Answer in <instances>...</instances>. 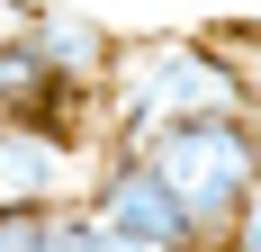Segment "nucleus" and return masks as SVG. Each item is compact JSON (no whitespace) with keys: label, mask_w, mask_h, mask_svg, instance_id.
Returning a JSON list of instances; mask_svg holds the SVG:
<instances>
[{"label":"nucleus","mask_w":261,"mask_h":252,"mask_svg":"<svg viewBox=\"0 0 261 252\" xmlns=\"http://www.w3.org/2000/svg\"><path fill=\"white\" fill-rule=\"evenodd\" d=\"M90 135H63V126H36V117H0V216L9 207H63L81 198L90 180Z\"/></svg>","instance_id":"4"},{"label":"nucleus","mask_w":261,"mask_h":252,"mask_svg":"<svg viewBox=\"0 0 261 252\" xmlns=\"http://www.w3.org/2000/svg\"><path fill=\"white\" fill-rule=\"evenodd\" d=\"M225 252H261V189L243 198V216H234V234H225Z\"/></svg>","instance_id":"8"},{"label":"nucleus","mask_w":261,"mask_h":252,"mask_svg":"<svg viewBox=\"0 0 261 252\" xmlns=\"http://www.w3.org/2000/svg\"><path fill=\"white\" fill-rule=\"evenodd\" d=\"M54 252H144V243L108 234V225H99V216H90L81 198H63V207H54Z\"/></svg>","instance_id":"6"},{"label":"nucleus","mask_w":261,"mask_h":252,"mask_svg":"<svg viewBox=\"0 0 261 252\" xmlns=\"http://www.w3.org/2000/svg\"><path fill=\"white\" fill-rule=\"evenodd\" d=\"M0 252H54V207H9L0 216Z\"/></svg>","instance_id":"7"},{"label":"nucleus","mask_w":261,"mask_h":252,"mask_svg":"<svg viewBox=\"0 0 261 252\" xmlns=\"http://www.w3.org/2000/svg\"><path fill=\"white\" fill-rule=\"evenodd\" d=\"M81 207H90L108 234L144 243V252H207V243H198V225H189V207L171 198V180H162L144 153H126V144H99V153H90Z\"/></svg>","instance_id":"3"},{"label":"nucleus","mask_w":261,"mask_h":252,"mask_svg":"<svg viewBox=\"0 0 261 252\" xmlns=\"http://www.w3.org/2000/svg\"><path fill=\"white\" fill-rule=\"evenodd\" d=\"M252 108V72L216 27H153V36H117L99 81V144H135L171 117H234Z\"/></svg>","instance_id":"1"},{"label":"nucleus","mask_w":261,"mask_h":252,"mask_svg":"<svg viewBox=\"0 0 261 252\" xmlns=\"http://www.w3.org/2000/svg\"><path fill=\"white\" fill-rule=\"evenodd\" d=\"M36 54H45V72L63 81V99L90 108V126H99V81H108L117 36H108L90 9H45V0H36Z\"/></svg>","instance_id":"5"},{"label":"nucleus","mask_w":261,"mask_h":252,"mask_svg":"<svg viewBox=\"0 0 261 252\" xmlns=\"http://www.w3.org/2000/svg\"><path fill=\"white\" fill-rule=\"evenodd\" d=\"M27 27H36V0H0V45H9V36H27Z\"/></svg>","instance_id":"9"},{"label":"nucleus","mask_w":261,"mask_h":252,"mask_svg":"<svg viewBox=\"0 0 261 252\" xmlns=\"http://www.w3.org/2000/svg\"><path fill=\"white\" fill-rule=\"evenodd\" d=\"M207 252H225V243H207Z\"/></svg>","instance_id":"10"},{"label":"nucleus","mask_w":261,"mask_h":252,"mask_svg":"<svg viewBox=\"0 0 261 252\" xmlns=\"http://www.w3.org/2000/svg\"><path fill=\"white\" fill-rule=\"evenodd\" d=\"M126 153H144L171 198L189 207L198 243H225L243 216V198L261 189V108H234V117H171L153 135H135Z\"/></svg>","instance_id":"2"}]
</instances>
